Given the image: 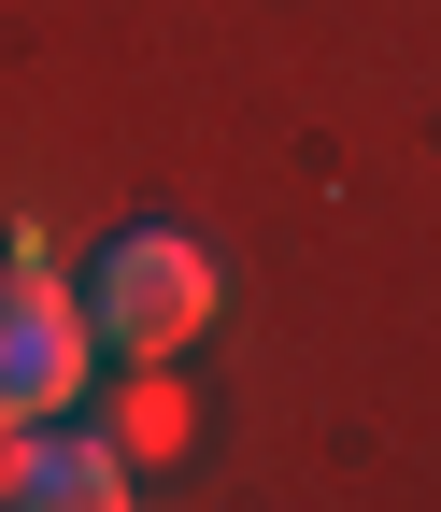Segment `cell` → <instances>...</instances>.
Wrapping results in <instances>:
<instances>
[{
	"label": "cell",
	"instance_id": "1",
	"mask_svg": "<svg viewBox=\"0 0 441 512\" xmlns=\"http://www.w3.org/2000/svg\"><path fill=\"white\" fill-rule=\"evenodd\" d=\"M214 256L185 242V228H129V242H100V271H86V328L129 356V370H157V356H185L214 328Z\"/></svg>",
	"mask_w": 441,
	"mask_h": 512
},
{
	"label": "cell",
	"instance_id": "2",
	"mask_svg": "<svg viewBox=\"0 0 441 512\" xmlns=\"http://www.w3.org/2000/svg\"><path fill=\"white\" fill-rule=\"evenodd\" d=\"M86 356H100V328H86V299H57L43 271H0V413H72L86 399Z\"/></svg>",
	"mask_w": 441,
	"mask_h": 512
},
{
	"label": "cell",
	"instance_id": "3",
	"mask_svg": "<svg viewBox=\"0 0 441 512\" xmlns=\"http://www.w3.org/2000/svg\"><path fill=\"white\" fill-rule=\"evenodd\" d=\"M15 498H29V512H129V456L29 413V427H15Z\"/></svg>",
	"mask_w": 441,
	"mask_h": 512
},
{
	"label": "cell",
	"instance_id": "4",
	"mask_svg": "<svg viewBox=\"0 0 441 512\" xmlns=\"http://www.w3.org/2000/svg\"><path fill=\"white\" fill-rule=\"evenodd\" d=\"M0 498H15V413H0Z\"/></svg>",
	"mask_w": 441,
	"mask_h": 512
}]
</instances>
